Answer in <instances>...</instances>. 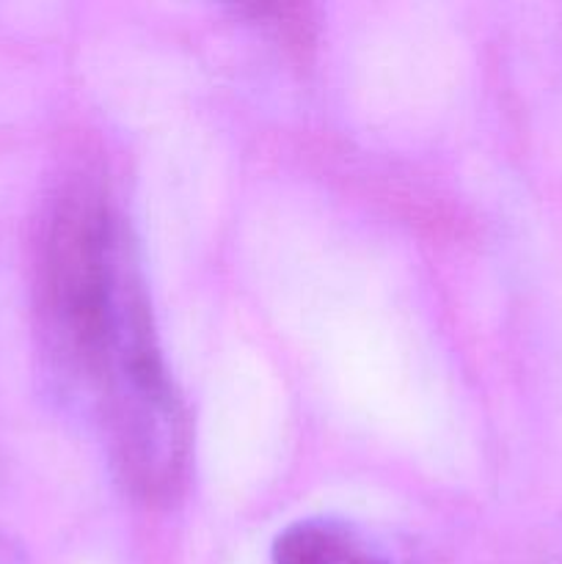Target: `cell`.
I'll use <instances>...</instances> for the list:
<instances>
[{
  "label": "cell",
  "mask_w": 562,
  "mask_h": 564,
  "mask_svg": "<svg viewBox=\"0 0 562 564\" xmlns=\"http://www.w3.org/2000/svg\"><path fill=\"white\" fill-rule=\"evenodd\" d=\"M275 564H389L356 529L345 523L301 521L275 538Z\"/></svg>",
  "instance_id": "7a4b0ae2"
},
{
  "label": "cell",
  "mask_w": 562,
  "mask_h": 564,
  "mask_svg": "<svg viewBox=\"0 0 562 564\" xmlns=\"http://www.w3.org/2000/svg\"><path fill=\"white\" fill-rule=\"evenodd\" d=\"M0 564H25L20 549L9 538H3V534H0Z\"/></svg>",
  "instance_id": "3957f363"
},
{
  "label": "cell",
  "mask_w": 562,
  "mask_h": 564,
  "mask_svg": "<svg viewBox=\"0 0 562 564\" xmlns=\"http://www.w3.org/2000/svg\"><path fill=\"white\" fill-rule=\"evenodd\" d=\"M39 334L55 391L97 430L121 482L143 499L174 494L187 463L185 411L130 231L88 182L64 191L47 220Z\"/></svg>",
  "instance_id": "6da1fadb"
}]
</instances>
